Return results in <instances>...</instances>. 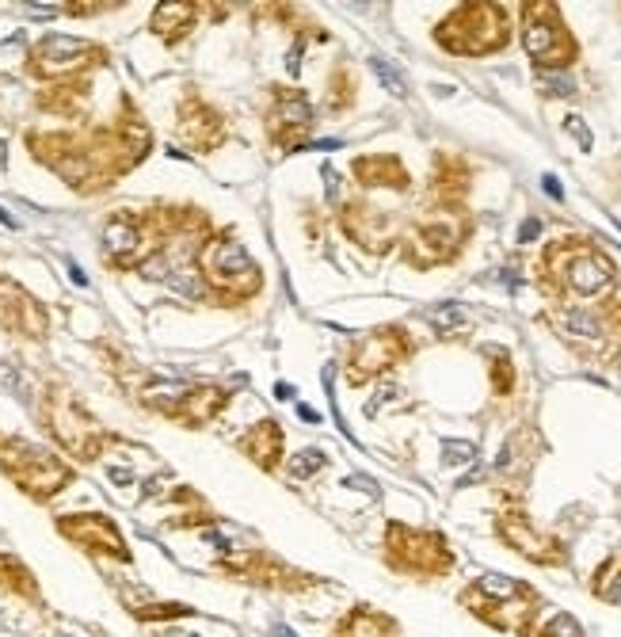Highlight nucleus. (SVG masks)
<instances>
[{"instance_id": "obj_1", "label": "nucleus", "mask_w": 621, "mask_h": 637, "mask_svg": "<svg viewBox=\"0 0 621 637\" xmlns=\"http://www.w3.org/2000/svg\"><path fill=\"white\" fill-rule=\"evenodd\" d=\"M24 141L27 153L57 172L77 195H103L153 153V131L126 92L119 99V115L96 131H27Z\"/></svg>"}, {"instance_id": "obj_2", "label": "nucleus", "mask_w": 621, "mask_h": 637, "mask_svg": "<svg viewBox=\"0 0 621 637\" xmlns=\"http://www.w3.org/2000/svg\"><path fill=\"white\" fill-rule=\"evenodd\" d=\"M617 271L610 256L587 237H561L553 241L538 260V283L549 298L564 306L598 302L614 290Z\"/></svg>"}, {"instance_id": "obj_3", "label": "nucleus", "mask_w": 621, "mask_h": 637, "mask_svg": "<svg viewBox=\"0 0 621 637\" xmlns=\"http://www.w3.org/2000/svg\"><path fill=\"white\" fill-rule=\"evenodd\" d=\"M195 279L206 302L244 306L264 290V267L248 256V248L233 229H213L195 248Z\"/></svg>"}, {"instance_id": "obj_4", "label": "nucleus", "mask_w": 621, "mask_h": 637, "mask_svg": "<svg viewBox=\"0 0 621 637\" xmlns=\"http://www.w3.org/2000/svg\"><path fill=\"white\" fill-rule=\"evenodd\" d=\"M458 603L477 622L500 630V633H511V637H533L538 614L545 607L538 588L526 580H515V577H503V572H484L473 584H465L458 591Z\"/></svg>"}, {"instance_id": "obj_5", "label": "nucleus", "mask_w": 621, "mask_h": 637, "mask_svg": "<svg viewBox=\"0 0 621 637\" xmlns=\"http://www.w3.org/2000/svg\"><path fill=\"white\" fill-rule=\"evenodd\" d=\"M38 423L73 462H99L107 454V447H119L122 443V435L107 432L66 381H47V386H42Z\"/></svg>"}, {"instance_id": "obj_6", "label": "nucleus", "mask_w": 621, "mask_h": 637, "mask_svg": "<svg viewBox=\"0 0 621 637\" xmlns=\"http://www.w3.org/2000/svg\"><path fill=\"white\" fill-rule=\"evenodd\" d=\"M381 561L389 572H397V577H412V580H442L458 569V554L450 549L442 530L409 527L400 519L385 523Z\"/></svg>"}, {"instance_id": "obj_7", "label": "nucleus", "mask_w": 621, "mask_h": 637, "mask_svg": "<svg viewBox=\"0 0 621 637\" xmlns=\"http://www.w3.org/2000/svg\"><path fill=\"white\" fill-rule=\"evenodd\" d=\"M0 474L35 504H50L77 481V470L66 458L24 435H0Z\"/></svg>"}, {"instance_id": "obj_8", "label": "nucleus", "mask_w": 621, "mask_h": 637, "mask_svg": "<svg viewBox=\"0 0 621 637\" xmlns=\"http://www.w3.org/2000/svg\"><path fill=\"white\" fill-rule=\"evenodd\" d=\"M138 401L164 420H176L183 428H206L213 416H222L233 401L229 386L218 381H168V378H141Z\"/></svg>"}, {"instance_id": "obj_9", "label": "nucleus", "mask_w": 621, "mask_h": 637, "mask_svg": "<svg viewBox=\"0 0 621 637\" xmlns=\"http://www.w3.org/2000/svg\"><path fill=\"white\" fill-rule=\"evenodd\" d=\"M103 66H111V50L92 38H73V35H42L38 42H31L24 57V73L42 80V89L92 80V73Z\"/></svg>"}, {"instance_id": "obj_10", "label": "nucleus", "mask_w": 621, "mask_h": 637, "mask_svg": "<svg viewBox=\"0 0 621 637\" xmlns=\"http://www.w3.org/2000/svg\"><path fill=\"white\" fill-rule=\"evenodd\" d=\"M213 569H218V577L233 584H244L255 591H283V596H305V591H316L328 584L325 577L283 561L271 549H225L213 561Z\"/></svg>"}, {"instance_id": "obj_11", "label": "nucleus", "mask_w": 621, "mask_h": 637, "mask_svg": "<svg viewBox=\"0 0 621 637\" xmlns=\"http://www.w3.org/2000/svg\"><path fill=\"white\" fill-rule=\"evenodd\" d=\"M435 42L458 57L496 54L511 42V16L503 5H458L435 27Z\"/></svg>"}, {"instance_id": "obj_12", "label": "nucleus", "mask_w": 621, "mask_h": 637, "mask_svg": "<svg viewBox=\"0 0 621 637\" xmlns=\"http://www.w3.org/2000/svg\"><path fill=\"white\" fill-rule=\"evenodd\" d=\"M523 47L538 69H568L580 57V47H575L572 31L564 27L561 8L545 5V0L523 5Z\"/></svg>"}, {"instance_id": "obj_13", "label": "nucleus", "mask_w": 621, "mask_h": 637, "mask_svg": "<svg viewBox=\"0 0 621 637\" xmlns=\"http://www.w3.org/2000/svg\"><path fill=\"white\" fill-rule=\"evenodd\" d=\"M496 538L511 549V554H519L530 565H542V569L568 565L564 538H556L553 530H542L538 523L530 519V512H526L519 500H507L500 512H496Z\"/></svg>"}, {"instance_id": "obj_14", "label": "nucleus", "mask_w": 621, "mask_h": 637, "mask_svg": "<svg viewBox=\"0 0 621 637\" xmlns=\"http://www.w3.org/2000/svg\"><path fill=\"white\" fill-rule=\"evenodd\" d=\"M313 103L294 84H271L264 103V134L278 153H297L309 145L313 134Z\"/></svg>"}, {"instance_id": "obj_15", "label": "nucleus", "mask_w": 621, "mask_h": 637, "mask_svg": "<svg viewBox=\"0 0 621 637\" xmlns=\"http://www.w3.org/2000/svg\"><path fill=\"white\" fill-rule=\"evenodd\" d=\"M54 530L69 546H77L84 558L92 561H111V565H134V549L126 542L122 527L103 516V512H69V516H57L54 519Z\"/></svg>"}, {"instance_id": "obj_16", "label": "nucleus", "mask_w": 621, "mask_h": 637, "mask_svg": "<svg viewBox=\"0 0 621 637\" xmlns=\"http://www.w3.org/2000/svg\"><path fill=\"white\" fill-rule=\"evenodd\" d=\"M442 210V206H439ZM450 214H461V210H442V218H431V222H412L409 233L400 237V252L404 260L412 267H439V264H450L465 248L469 241V222L465 218H450Z\"/></svg>"}, {"instance_id": "obj_17", "label": "nucleus", "mask_w": 621, "mask_h": 637, "mask_svg": "<svg viewBox=\"0 0 621 637\" xmlns=\"http://www.w3.org/2000/svg\"><path fill=\"white\" fill-rule=\"evenodd\" d=\"M416 351L412 336L404 325H381L367 336H358L347 351V381L351 386H367V381L389 374L404 359Z\"/></svg>"}, {"instance_id": "obj_18", "label": "nucleus", "mask_w": 621, "mask_h": 637, "mask_svg": "<svg viewBox=\"0 0 621 637\" xmlns=\"http://www.w3.org/2000/svg\"><path fill=\"white\" fill-rule=\"evenodd\" d=\"M339 229H344L358 248H367L370 256H385L389 248L400 245L397 218L389 214V210L367 203V199H351V203L339 206Z\"/></svg>"}, {"instance_id": "obj_19", "label": "nucleus", "mask_w": 621, "mask_h": 637, "mask_svg": "<svg viewBox=\"0 0 621 637\" xmlns=\"http://www.w3.org/2000/svg\"><path fill=\"white\" fill-rule=\"evenodd\" d=\"M176 134L191 153H213L225 145L229 122L210 99H202L195 89H187L176 108Z\"/></svg>"}, {"instance_id": "obj_20", "label": "nucleus", "mask_w": 621, "mask_h": 637, "mask_svg": "<svg viewBox=\"0 0 621 637\" xmlns=\"http://www.w3.org/2000/svg\"><path fill=\"white\" fill-rule=\"evenodd\" d=\"M0 329L19 339H35V344L50 336V309L8 275H0Z\"/></svg>"}, {"instance_id": "obj_21", "label": "nucleus", "mask_w": 621, "mask_h": 637, "mask_svg": "<svg viewBox=\"0 0 621 637\" xmlns=\"http://www.w3.org/2000/svg\"><path fill=\"white\" fill-rule=\"evenodd\" d=\"M237 451H241L252 465H260L264 474H274L278 462H283V451H286V432H283V423L271 420V416L255 420L252 428L237 439Z\"/></svg>"}, {"instance_id": "obj_22", "label": "nucleus", "mask_w": 621, "mask_h": 637, "mask_svg": "<svg viewBox=\"0 0 621 637\" xmlns=\"http://www.w3.org/2000/svg\"><path fill=\"white\" fill-rule=\"evenodd\" d=\"M351 176L358 187H389V191H409L412 187V176L404 161L397 153H367V157H355L351 161Z\"/></svg>"}, {"instance_id": "obj_23", "label": "nucleus", "mask_w": 621, "mask_h": 637, "mask_svg": "<svg viewBox=\"0 0 621 637\" xmlns=\"http://www.w3.org/2000/svg\"><path fill=\"white\" fill-rule=\"evenodd\" d=\"M469 183H473V168H469L461 157L435 153V172H431L435 206H442V210H461V206H465V195H469Z\"/></svg>"}, {"instance_id": "obj_24", "label": "nucleus", "mask_w": 621, "mask_h": 637, "mask_svg": "<svg viewBox=\"0 0 621 637\" xmlns=\"http://www.w3.org/2000/svg\"><path fill=\"white\" fill-rule=\"evenodd\" d=\"M0 596H8L24 607H35V611H47V596H42L35 569L19 554H5V549H0Z\"/></svg>"}, {"instance_id": "obj_25", "label": "nucleus", "mask_w": 621, "mask_h": 637, "mask_svg": "<svg viewBox=\"0 0 621 637\" xmlns=\"http://www.w3.org/2000/svg\"><path fill=\"white\" fill-rule=\"evenodd\" d=\"M328 637H404L400 622L370 603H355L336 619Z\"/></svg>"}, {"instance_id": "obj_26", "label": "nucleus", "mask_w": 621, "mask_h": 637, "mask_svg": "<svg viewBox=\"0 0 621 637\" xmlns=\"http://www.w3.org/2000/svg\"><path fill=\"white\" fill-rule=\"evenodd\" d=\"M92 80H73V84H50L35 96V108L42 115H61V119H84V103H88Z\"/></svg>"}, {"instance_id": "obj_27", "label": "nucleus", "mask_w": 621, "mask_h": 637, "mask_svg": "<svg viewBox=\"0 0 621 637\" xmlns=\"http://www.w3.org/2000/svg\"><path fill=\"white\" fill-rule=\"evenodd\" d=\"M199 16H202V5H157L153 16H149V31L164 38L168 47H180V42L195 31Z\"/></svg>"}, {"instance_id": "obj_28", "label": "nucleus", "mask_w": 621, "mask_h": 637, "mask_svg": "<svg viewBox=\"0 0 621 637\" xmlns=\"http://www.w3.org/2000/svg\"><path fill=\"white\" fill-rule=\"evenodd\" d=\"M122 607L130 611V619L141 622V626H153V622H180V619H195V607L191 603H176V600H157V596H145L141 588V600L134 596H119Z\"/></svg>"}, {"instance_id": "obj_29", "label": "nucleus", "mask_w": 621, "mask_h": 637, "mask_svg": "<svg viewBox=\"0 0 621 637\" xmlns=\"http://www.w3.org/2000/svg\"><path fill=\"white\" fill-rule=\"evenodd\" d=\"M427 325L435 329L439 339H461V336L473 332L477 317H473V309L461 306V302H442V306L427 309Z\"/></svg>"}, {"instance_id": "obj_30", "label": "nucleus", "mask_w": 621, "mask_h": 637, "mask_svg": "<svg viewBox=\"0 0 621 637\" xmlns=\"http://www.w3.org/2000/svg\"><path fill=\"white\" fill-rule=\"evenodd\" d=\"M591 596L598 603H621V558H610L591 572Z\"/></svg>"}, {"instance_id": "obj_31", "label": "nucleus", "mask_w": 621, "mask_h": 637, "mask_svg": "<svg viewBox=\"0 0 621 637\" xmlns=\"http://www.w3.org/2000/svg\"><path fill=\"white\" fill-rule=\"evenodd\" d=\"M355 96H358V80H355V73H347L344 66H339V69L328 77V111H332V115L347 111L351 103H355Z\"/></svg>"}, {"instance_id": "obj_32", "label": "nucleus", "mask_w": 621, "mask_h": 637, "mask_svg": "<svg viewBox=\"0 0 621 637\" xmlns=\"http://www.w3.org/2000/svg\"><path fill=\"white\" fill-rule=\"evenodd\" d=\"M488 359H492V390L507 397L515 390V363H511V355L503 348H488Z\"/></svg>"}, {"instance_id": "obj_33", "label": "nucleus", "mask_w": 621, "mask_h": 637, "mask_svg": "<svg viewBox=\"0 0 621 637\" xmlns=\"http://www.w3.org/2000/svg\"><path fill=\"white\" fill-rule=\"evenodd\" d=\"M533 637H584V626L575 622V614L556 611L549 622H542L538 630H533Z\"/></svg>"}, {"instance_id": "obj_34", "label": "nucleus", "mask_w": 621, "mask_h": 637, "mask_svg": "<svg viewBox=\"0 0 621 637\" xmlns=\"http://www.w3.org/2000/svg\"><path fill=\"white\" fill-rule=\"evenodd\" d=\"M325 465H328V454L325 451H297L294 458H290V465H286V470L297 477V481H305V477H313V474H320V470H325Z\"/></svg>"}, {"instance_id": "obj_35", "label": "nucleus", "mask_w": 621, "mask_h": 637, "mask_svg": "<svg viewBox=\"0 0 621 637\" xmlns=\"http://www.w3.org/2000/svg\"><path fill=\"white\" fill-rule=\"evenodd\" d=\"M370 69L378 73V80L389 89L397 99H404L409 96V84H404V77H400V69L393 66V61H385V57H370Z\"/></svg>"}, {"instance_id": "obj_36", "label": "nucleus", "mask_w": 621, "mask_h": 637, "mask_svg": "<svg viewBox=\"0 0 621 637\" xmlns=\"http://www.w3.org/2000/svg\"><path fill=\"white\" fill-rule=\"evenodd\" d=\"M477 458V443L469 439H446L442 443V462L446 465H461V462H473Z\"/></svg>"}, {"instance_id": "obj_37", "label": "nucleus", "mask_w": 621, "mask_h": 637, "mask_svg": "<svg viewBox=\"0 0 621 637\" xmlns=\"http://www.w3.org/2000/svg\"><path fill=\"white\" fill-rule=\"evenodd\" d=\"M538 92L542 96H572L575 84L568 73H538Z\"/></svg>"}, {"instance_id": "obj_38", "label": "nucleus", "mask_w": 621, "mask_h": 637, "mask_svg": "<svg viewBox=\"0 0 621 637\" xmlns=\"http://www.w3.org/2000/svg\"><path fill=\"white\" fill-rule=\"evenodd\" d=\"M564 131H572V138L580 141V150H591V145H595V141H591V131H587V122H584L580 115H568V119H564Z\"/></svg>"}, {"instance_id": "obj_39", "label": "nucleus", "mask_w": 621, "mask_h": 637, "mask_svg": "<svg viewBox=\"0 0 621 637\" xmlns=\"http://www.w3.org/2000/svg\"><path fill=\"white\" fill-rule=\"evenodd\" d=\"M538 233H542V222H538V218H526V222H523V229H519V245L533 241V237H538Z\"/></svg>"}, {"instance_id": "obj_40", "label": "nucleus", "mask_w": 621, "mask_h": 637, "mask_svg": "<svg viewBox=\"0 0 621 637\" xmlns=\"http://www.w3.org/2000/svg\"><path fill=\"white\" fill-rule=\"evenodd\" d=\"M542 187L549 191V199H564V187H561V180H556V176H542Z\"/></svg>"}, {"instance_id": "obj_41", "label": "nucleus", "mask_w": 621, "mask_h": 637, "mask_svg": "<svg viewBox=\"0 0 621 637\" xmlns=\"http://www.w3.org/2000/svg\"><path fill=\"white\" fill-rule=\"evenodd\" d=\"M347 488H367L370 496H378V485H374V481H367V477H347Z\"/></svg>"}, {"instance_id": "obj_42", "label": "nucleus", "mask_w": 621, "mask_h": 637, "mask_svg": "<svg viewBox=\"0 0 621 637\" xmlns=\"http://www.w3.org/2000/svg\"><path fill=\"white\" fill-rule=\"evenodd\" d=\"M271 637H297L290 626H283V622H278V626H271Z\"/></svg>"}, {"instance_id": "obj_43", "label": "nucleus", "mask_w": 621, "mask_h": 637, "mask_svg": "<svg viewBox=\"0 0 621 637\" xmlns=\"http://www.w3.org/2000/svg\"><path fill=\"white\" fill-rule=\"evenodd\" d=\"M297 412H302V420H309V423H316V420H320V416H316L309 405H297Z\"/></svg>"}, {"instance_id": "obj_44", "label": "nucleus", "mask_w": 621, "mask_h": 637, "mask_svg": "<svg viewBox=\"0 0 621 637\" xmlns=\"http://www.w3.org/2000/svg\"><path fill=\"white\" fill-rule=\"evenodd\" d=\"M69 275H73V279H77V283H80V287H88V279H84V271H80V267H77V264H69Z\"/></svg>"}, {"instance_id": "obj_45", "label": "nucleus", "mask_w": 621, "mask_h": 637, "mask_svg": "<svg viewBox=\"0 0 621 637\" xmlns=\"http://www.w3.org/2000/svg\"><path fill=\"white\" fill-rule=\"evenodd\" d=\"M0 222H5L8 229H16V222H12V214H5V210H0Z\"/></svg>"}, {"instance_id": "obj_46", "label": "nucleus", "mask_w": 621, "mask_h": 637, "mask_svg": "<svg viewBox=\"0 0 621 637\" xmlns=\"http://www.w3.org/2000/svg\"><path fill=\"white\" fill-rule=\"evenodd\" d=\"M54 637H66V633H54Z\"/></svg>"}]
</instances>
